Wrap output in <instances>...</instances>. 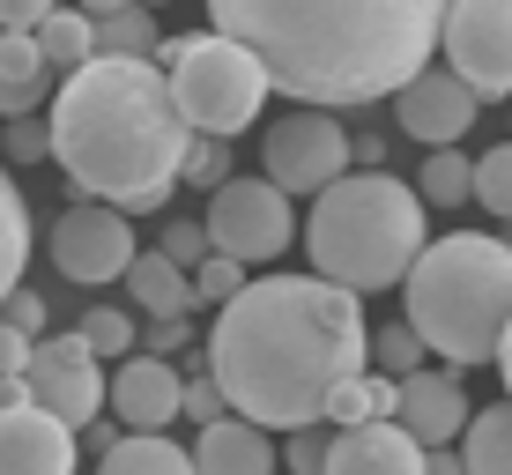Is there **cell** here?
<instances>
[{"label": "cell", "mask_w": 512, "mask_h": 475, "mask_svg": "<svg viewBox=\"0 0 512 475\" xmlns=\"http://www.w3.org/2000/svg\"><path fill=\"white\" fill-rule=\"evenodd\" d=\"M0 142H8V164H38V156H52V127L45 119H15Z\"/></svg>", "instance_id": "35"}, {"label": "cell", "mask_w": 512, "mask_h": 475, "mask_svg": "<svg viewBox=\"0 0 512 475\" xmlns=\"http://www.w3.org/2000/svg\"><path fill=\"white\" fill-rule=\"evenodd\" d=\"M186 186H201V193H223V186H231V142H193Z\"/></svg>", "instance_id": "31"}, {"label": "cell", "mask_w": 512, "mask_h": 475, "mask_svg": "<svg viewBox=\"0 0 512 475\" xmlns=\"http://www.w3.org/2000/svg\"><path fill=\"white\" fill-rule=\"evenodd\" d=\"M372 372V320L364 297L320 275H260L208 327V379L260 431L327 424L334 386Z\"/></svg>", "instance_id": "1"}, {"label": "cell", "mask_w": 512, "mask_h": 475, "mask_svg": "<svg viewBox=\"0 0 512 475\" xmlns=\"http://www.w3.org/2000/svg\"><path fill=\"white\" fill-rule=\"evenodd\" d=\"M505 119H512V112H505Z\"/></svg>", "instance_id": "42"}, {"label": "cell", "mask_w": 512, "mask_h": 475, "mask_svg": "<svg viewBox=\"0 0 512 475\" xmlns=\"http://www.w3.org/2000/svg\"><path fill=\"white\" fill-rule=\"evenodd\" d=\"M394 424L409 431L423 453H453V446H461V431L475 424V401H468L461 372L423 364L416 379H401V386H394Z\"/></svg>", "instance_id": "13"}, {"label": "cell", "mask_w": 512, "mask_h": 475, "mask_svg": "<svg viewBox=\"0 0 512 475\" xmlns=\"http://www.w3.org/2000/svg\"><path fill=\"white\" fill-rule=\"evenodd\" d=\"M201 231H208V253L238 260V268H268V260L290 253L297 208H290V193L268 186V179H231L223 193H208Z\"/></svg>", "instance_id": "7"}, {"label": "cell", "mask_w": 512, "mask_h": 475, "mask_svg": "<svg viewBox=\"0 0 512 475\" xmlns=\"http://www.w3.org/2000/svg\"><path fill=\"white\" fill-rule=\"evenodd\" d=\"M82 438L45 409H0V475H75Z\"/></svg>", "instance_id": "15"}, {"label": "cell", "mask_w": 512, "mask_h": 475, "mask_svg": "<svg viewBox=\"0 0 512 475\" xmlns=\"http://www.w3.org/2000/svg\"><path fill=\"white\" fill-rule=\"evenodd\" d=\"M379 156H386V134H349V164L379 171Z\"/></svg>", "instance_id": "38"}, {"label": "cell", "mask_w": 512, "mask_h": 475, "mask_svg": "<svg viewBox=\"0 0 512 475\" xmlns=\"http://www.w3.org/2000/svg\"><path fill=\"white\" fill-rule=\"evenodd\" d=\"M52 127V164L82 201H104L119 216H156L171 186L186 179L193 134L171 104L164 60H90L82 75L60 82L45 112Z\"/></svg>", "instance_id": "3"}, {"label": "cell", "mask_w": 512, "mask_h": 475, "mask_svg": "<svg viewBox=\"0 0 512 475\" xmlns=\"http://www.w3.org/2000/svg\"><path fill=\"white\" fill-rule=\"evenodd\" d=\"M156 60H164V75H171V104H179L193 142H238L275 97L268 67L238 38H223V30H208V23L186 30V38H171Z\"/></svg>", "instance_id": "6"}, {"label": "cell", "mask_w": 512, "mask_h": 475, "mask_svg": "<svg viewBox=\"0 0 512 475\" xmlns=\"http://www.w3.org/2000/svg\"><path fill=\"white\" fill-rule=\"evenodd\" d=\"M223 416H231L223 386L208 379V372H201V379H186V424H193V431H208V424H223Z\"/></svg>", "instance_id": "33"}, {"label": "cell", "mask_w": 512, "mask_h": 475, "mask_svg": "<svg viewBox=\"0 0 512 475\" xmlns=\"http://www.w3.org/2000/svg\"><path fill=\"white\" fill-rule=\"evenodd\" d=\"M38 52L52 60V75H82V67L97 60V30H90V15L82 8H45V23H38Z\"/></svg>", "instance_id": "22"}, {"label": "cell", "mask_w": 512, "mask_h": 475, "mask_svg": "<svg viewBox=\"0 0 512 475\" xmlns=\"http://www.w3.org/2000/svg\"><path fill=\"white\" fill-rule=\"evenodd\" d=\"M193 468L201 475H282V446H275V431L223 416V424H208L193 438Z\"/></svg>", "instance_id": "17"}, {"label": "cell", "mask_w": 512, "mask_h": 475, "mask_svg": "<svg viewBox=\"0 0 512 475\" xmlns=\"http://www.w3.org/2000/svg\"><path fill=\"white\" fill-rule=\"evenodd\" d=\"M431 453L416 446L401 424H364V431H334L327 475H423Z\"/></svg>", "instance_id": "16"}, {"label": "cell", "mask_w": 512, "mask_h": 475, "mask_svg": "<svg viewBox=\"0 0 512 475\" xmlns=\"http://www.w3.org/2000/svg\"><path fill=\"white\" fill-rule=\"evenodd\" d=\"M431 245V208L409 179L394 171H349L342 186H327L305 216V253L312 275L349 297L372 290H401L409 268Z\"/></svg>", "instance_id": "4"}, {"label": "cell", "mask_w": 512, "mask_h": 475, "mask_svg": "<svg viewBox=\"0 0 512 475\" xmlns=\"http://www.w3.org/2000/svg\"><path fill=\"white\" fill-rule=\"evenodd\" d=\"M156 253L179 260V268L193 275V268L208 260V231H201V223H164V231H156Z\"/></svg>", "instance_id": "32"}, {"label": "cell", "mask_w": 512, "mask_h": 475, "mask_svg": "<svg viewBox=\"0 0 512 475\" xmlns=\"http://www.w3.org/2000/svg\"><path fill=\"white\" fill-rule=\"evenodd\" d=\"M260 179L282 186L297 201V193H312L320 201L327 186L349 179V127L334 112H282L268 134H260Z\"/></svg>", "instance_id": "8"}, {"label": "cell", "mask_w": 512, "mask_h": 475, "mask_svg": "<svg viewBox=\"0 0 512 475\" xmlns=\"http://www.w3.org/2000/svg\"><path fill=\"white\" fill-rule=\"evenodd\" d=\"M75 334L90 342V357H97V364H127V349L141 357V327H134V312H119V305H90Z\"/></svg>", "instance_id": "26"}, {"label": "cell", "mask_w": 512, "mask_h": 475, "mask_svg": "<svg viewBox=\"0 0 512 475\" xmlns=\"http://www.w3.org/2000/svg\"><path fill=\"white\" fill-rule=\"evenodd\" d=\"M104 409L127 424V438H171V424H186V372L164 357H127L112 364V401Z\"/></svg>", "instance_id": "14"}, {"label": "cell", "mask_w": 512, "mask_h": 475, "mask_svg": "<svg viewBox=\"0 0 512 475\" xmlns=\"http://www.w3.org/2000/svg\"><path fill=\"white\" fill-rule=\"evenodd\" d=\"M438 15V0H216L208 30L238 38L297 112H357L438 67Z\"/></svg>", "instance_id": "2"}, {"label": "cell", "mask_w": 512, "mask_h": 475, "mask_svg": "<svg viewBox=\"0 0 512 475\" xmlns=\"http://www.w3.org/2000/svg\"><path fill=\"white\" fill-rule=\"evenodd\" d=\"M327 424H334V431H364V424H394V379H379V372H364V379H349V386H334V401H327Z\"/></svg>", "instance_id": "24"}, {"label": "cell", "mask_w": 512, "mask_h": 475, "mask_svg": "<svg viewBox=\"0 0 512 475\" xmlns=\"http://www.w3.org/2000/svg\"><path fill=\"white\" fill-rule=\"evenodd\" d=\"M423 357H431V349H423V334L409 327V320H386V327H372V372L379 379H416L423 372Z\"/></svg>", "instance_id": "27"}, {"label": "cell", "mask_w": 512, "mask_h": 475, "mask_svg": "<svg viewBox=\"0 0 512 475\" xmlns=\"http://www.w3.org/2000/svg\"><path fill=\"white\" fill-rule=\"evenodd\" d=\"M475 119H483V97H475L453 67H423L409 90L394 97V127L409 134V142H423V156L461 149V134L475 127Z\"/></svg>", "instance_id": "12"}, {"label": "cell", "mask_w": 512, "mask_h": 475, "mask_svg": "<svg viewBox=\"0 0 512 475\" xmlns=\"http://www.w3.org/2000/svg\"><path fill=\"white\" fill-rule=\"evenodd\" d=\"M127 297L149 312V320H186V312L201 305V297H193V275L179 260H164L156 245H141V260L127 268Z\"/></svg>", "instance_id": "18"}, {"label": "cell", "mask_w": 512, "mask_h": 475, "mask_svg": "<svg viewBox=\"0 0 512 475\" xmlns=\"http://www.w3.org/2000/svg\"><path fill=\"white\" fill-rule=\"evenodd\" d=\"M505 245H512V231H505Z\"/></svg>", "instance_id": "41"}, {"label": "cell", "mask_w": 512, "mask_h": 475, "mask_svg": "<svg viewBox=\"0 0 512 475\" xmlns=\"http://www.w3.org/2000/svg\"><path fill=\"white\" fill-rule=\"evenodd\" d=\"M97 475H201V468L179 438H119L112 453H97Z\"/></svg>", "instance_id": "23"}, {"label": "cell", "mask_w": 512, "mask_h": 475, "mask_svg": "<svg viewBox=\"0 0 512 475\" xmlns=\"http://www.w3.org/2000/svg\"><path fill=\"white\" fill-rule=\"evenodd\" d=\"M438 67L475 97H512V0H453L438 15Z\"/></svg>", "instance_id": "10"}, {"label": "cell", "mask_w": 512, "mask_h": 475, "mask_svg": "<svg viewBox=\"0 0 512 475\" xmlns=\"http://www.w3.org/2000/svg\"><path fill=\"white\" fill-rule=\"evenodd\" d=\"M179 349H186V320H149V327H141V357H179Z\"/></svg>", "instance_id": "36"}, {"label": "cell", "mask_w": 512, "mask_h": 475, "mask_svg": "<svg viewBox=\"0 0 512 475\" xmlns=\"http://www.w3.org/2000/svg\"><path fill=\"white\" fill-rule=\"evenodd\" d=\"M45 253H52V268H60L67 283L104 290V283H127V268L141 260V238H134V223L119 216V208L75 201V208H60V223H52Z\"/></svg>", "instance_id": "11"}, {"label": "cell", "mask_w": 512, "mask_h": 475, "mask_svg": "<svg viewBox=\"0 0 512 475\" xmlns=\"http://www.w3.org/2000/svg\"><path fill=\"white\" fill-rule=\"evenodd\" d=\"M498 372H505V401H512V327H505V349H498Z\"/></svg>", "instance_id": "40"}, {"label": "cell", "mask_w": 512, "mask_h": 475, "mask_svg": "<svg viewBox=\"0 0 512 475\" xmlns=\"http://www.w3.org/2000/svg\"><path fill=\"white\" fill-rule=\"evenodd\" d=\"M90 30H97V60H156V15L134 0H90Z\"/></svg>", "instance_id": "19"}, {"label": "cell", "mask_w": 512, "mask_h": 475, "mask_svg": "<svg viewBox=\"0 0 512 475\" xmlns=\"http://www.w3.org/2000/svg\"><path fill=\"white\" fill-rule=\"evenodd\" d=\"M416 193H423V208H461V201H475V156H461V149L423 156V164H416Z\"/></svg>", "instance_id": "25"}, {"label": "cell", "mask_w": 512, "mask_h": 475, "mask_svg": "<svg viewBox=\"0 0 512 475\" xmlns=\"http://www.w3.org/2000/svg\"><path fill=\"white\" fill-rule=\"evenodd\" d=\"M401 320L423 334V349L446 357V372L498 364L512 327V245L498 231H446L423 245V260L401 283Z\"/></svg>", "instance_id": "5"}, {"label": "cell", "mask_w": 512, "mask_h": 475, "mask_svg": "<svg viewBox=\"0 0 512 475\" xmlns=\"http://www.w3.org/2000/svg\"><path fill=\"white\" fill-rule=\"evenodd\" d=\"M30 349H38V342H23V334H15V327H0V386L30 372Z\"/></svg>", "instance_id": "37"}, {"label": "cell", "mask_w": 512, "mask_h": 475, "mask_svg": "<svg viewBox=\"0 0 512 475\" xmlns=\"http://www.w3.org/2000/svg\"><path fill=\"white\" fill-rule=\"evenodd\" d=\"M0 327H15L23 342H45V297L38 290H15L8 305H0Z\"/></svg>", "instance_id": "34"}, {"label": "cell", "mask_w": 512, "mask_h": 475, "mask_svg": "<svg viewBox=\"0 0 512 475\" xmlns=\"http://www.w3.org/2000/svg\"><path fill=\"white\" fill-rule=\"evenodd\" d=\"M245 290V268H238V260H223V253H208L201 260V268H193V297H201V305H231V297Z\"/></svg>", "instance_id": "30"}, {"label": "cell", "mask_w": 512, "mask_h": 475, "mask_svg": "<svg viewBox=\"0 0 512 475\" xmlns=\"http://www.w3.org/2000/svg\"><path fill=\"white\" fill-rule=\"evenodd\" d=\"M327 453H334V424L290 431L282 438V475H327Z\"/></svg>", "instance_id": "29"}, {"label": "cell", "mask_w": 512, "mask_h": 475, "mask_svg": "<svg viewBox=\"0 0 512 475\" xmlns=\"http://www.w3.org/2000/svg\"><path fill=\"white\" fill-rule=\"evenodd\" d=\"M23 394L30 409L60 416L67 431H97L104 424V401H112V372L90 357V342L82 334H45L38 349H30V372H23Z\"/></svg>", "instance_id": "9"}, {"label": "cell", "mask_w": 512, "mask_h": 475, "mask_svg": "<svg viewBox=\"0 0 512 475\" xmlns=\"http://www.w3.org/2000/svg\"><path fill=\"white\" fill-rule=\"evenodd\" d=\"M23 268H30V201L15 186V171L0 164V305L23 290Z\"/></svg>", "instance_id": "20"}, {"label": "cell", "mask_w": 512, "mask_h": 475, "mask_svg": "<svg viewBox=\"0 0 512 475\" xmlns=\"http://www.w3.org/2000/svg\"><path fill=\"white\" fill-rule=\"evenodd\" d=\"M423 475H468V468H461V453H431V468H423Z\"/></svg>", "instance_id": "39"}, {"label": "cell", "mask_w": 512, "mask_h": 475, "mask_svg": "<svg viewBox=\"0 0 512 475\" xmlns=\"http://www.w3.org/2000/svg\"><path fill=\"white\" fill-rule=\"evenodd\" d=\"M461 468L468 475H512V401H490L475 409V424L461 431Z\"/></svg>", "instance_id": "21"}, {"label": "cell", "mask_w": 512, "mask_h": 475, "mask_svg": "<svg viewBox=\"0 0 512 475\" xmlns=\"http://www.w3.org/2000/svg\"><path fill=\"white\" fill-rule=\"evenodd\" d=\"M475 201H483L498 223H512V142L475 156Z\"/></svg>", "instance_id": "28"}]
</instances>
